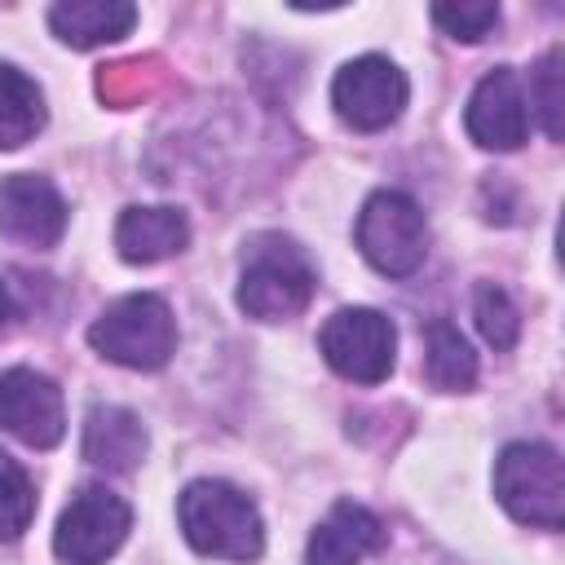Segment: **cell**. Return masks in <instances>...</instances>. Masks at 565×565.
Here are the masks:
<instances>
[{
  "mask_svg": "<svg viewBox=\"0 0 565 565\" xmlns=\"http://www.w3.org/2000/svg\"><path fill=\"white\" fill-rule=\"evenodd\" d=\"M181 534L194 552L221 561H256L265 552V521L260 508L230 481H190L177 503Z\"/></svg>",
  "mask_w": 565,
  "mask_h": 565,
  "instance_id": "cell-1",
  "label": "cell"
},
{
  "mask_svg": "<svg viewBox=\"0 0 565 565\" xmlns=\"http://www.w3.org/2000/svg\"><path fill=\"white\" fill-rule=\"evenodd\" d=\"M318 274L313 260L296 238L282 234H260L243 252V274H238V309L260 322H287L313 300Z\"/></svg>",
  "mask_w": 565,
  "mask_h": 565,
  "instance_id": "cell-2",
  "label": "cell"
},
{
  "mask_svg": "<svg viewBox=\"0 0 565 565\" xmlns=\"http://www.w3.org/2000/svg\"><path fill=\"white\" fill-rule=\"evenodd\" d=\"M88 344L132 371H159L168 366V358L177 353V318L168 309L163 296L154 291H132L124 300H115L93 327H88Z\"/></svg>",
  "mask_w": 565,
  "mask_h": 565,
  "instance_id": "cell-3",
  "label": "cell"
},
{
  "mask_svg": "<svg viewBox=\"0 0 565 565\" xmlns=\"http://www.w3.org/2000/svg\"><path fill=\"white\" fill-rule=\"evenodd\" d=\"M494 494L512 521L561 530L565 525V463L547 441H512L494 463Z\"/></svg>",
  "mask_w": 565,
  "mask_h": 565,
  "instance_id": "cell-4",
  "label": "cell"
},
{
  "mask_svg": "<svg viewBox=\"0 0 565 565\" xmlns=\"http://www.w3.org/2000/svg\"><path fill=\"white\" fill-rule=\"evenodd\" d=\"M358 247L388 278L415 274L428 256L424 207L402 190H375L358 212Z\"/></svg>",
  "mask_w": 565,
  "mask_h": 565,
  "instance_id": "cell-5",
  "label": "cell"
},
{
  "mask_svg": "<svg viewBox=\"0 0 565 565\" xmlns=\"http://www.w3.org/2000/svg\"><path fill=\"white\" fill-rule=\"evenodd\" d=\"M318 349L335 375L380 384L397 362V327L380 309H335L318 331Z\"/></svg>",
  "mask_w": 565,
  "mask_h": 565,
  "instance_id": "cell-6",
  "label": "cell"
},
{
  "mask_svg": "<svg viewBox=\"0 0 565 565\" xmlns=\"http://www.w3.org/2000/svg\"><path fill=\"white\" fill-rule=\"evenodd\" d=\"M128 525H132V512L115 490L84 486L57 516L53 552L62 565H102L106 556L119 552V543L128 539Z\"/></svg>",
  "mask_w": 565,
  "mask_h": 565,
  "instance_id": "cell-7",
  "label": "cell"
},
{
  "mask_svg": "<svg viewBox=\"0 0 565 565\" xmlns=\"http://www.w3.org/2000/svg\"><path fill=\"white\" fill-rule=\"evenodd\" d=\"M406 97H411L406 75L388 57H380V53H366V57L344 62L335 71V79H331V106L358 132L388 128L406 110Z\"/></svg>",
  "mask_w": 565,
  "mask_h": 565,
  "instance_id": "cell-8",
  "label": "cell"
},
{
  "mask_svg": "<svg viewBox=\"0 0 565 565\" xmlns=\"http://www.w3.org/2000/svg\"><path fill=\"white\" fill-rule=\"evenodd\" d=\"M0 428L13 433L18 441L49 450L62 441L66 433V411H62V388L31 371V366H13L0 375Z\"/></svg>",
  "mask_w": 565,
  "mask_h": 565,
  "instance_id": "cell-9",
  "label": "cell"
},
{
  "mask_svg": "<svg viewBox=\"0 0 565 565\" xmlns=\"http://www.w3.org/2000/svg\"><path fill=\"white\" fill-rule=\"evenodd\" d=\"M463 124L481 150H516L530 132V106H525L521 75L512 66L486 71L468 97Z\"/></svg>",
  "mask_w": 565,
  "mask_h": 565,
  "instance_id": "cell-10",
  "label": "cell"
},
{
  "mask_svg": "<svg viewBox=\"0 0 565 565\" xmlns=\"http://www.w3.org/2000/svg\"><path fill=\"white\" fill-rule=\"evenodd\" d=\"M66 230V203L49 177L13 172L0 181V234L22 247H53Z\"/></svg>",
  "mask_w": 565,
  "mask_h": 565,
  "instance_id": "cell-11",
  "label": "cell"
},
{
  "mask_svg": "<svg viewBox=\"0 0 565 565\" xmlns=\"http://www.w3.org/2000/svg\"><path fill=\"white\" fill-rule=\"evenodd\" d=\"M185 243H190V216L181 207H168V203H154V207L132 203L115 221V247L128 265L168 260V256L185 252Z\"/></svg>",
  "mask_w": 565,
  "mask_h": 565,
  "instance_id": "cell-12",
  "label": "cell"
},
{
  "mask_svg": "<svg viewBox=\"0 0 565 565\" xmlns=\"http://www.w3.org/2000/svg\"><path fill=\"white\" fill-rule=\"evenodd\" d=\"M384 543V525L375 512H366L362 503L340 499L331 508V516L309 534L305 547V565H358L362 556H371Z\"/></svg>",
  "mask_w": 565,
  "mask_h": 565,
  "instance_id": "cell-13",
  "label": "cell"
},
{
  "mask_svg": "<svg viewBox=\"0 0 565 565\" xmlns=\"http://www.w3.org/2000/svg\"><path fill=\"white\" fill-rule=\"evenodd\" d=\"M146 424L124 406H93L84 419V459L102 472H132L146 455Z\"/></svg>",
  "mask_w": 565,
  "mask_h": 565,
  "instance_id": "cell-14",
  "label": "cell"
},
{
  "mask_svg": "<svg viewBox=\"0 0 565 565\" xmlns=\"http://www.w3.org/2000/svg\"><path fill=\"white\" fill-rule=\"evenodd\" d=\"M132 22H137V4L128 0H62L49 9L53 35L71 49L115 44L132 31Z\"/></svg>",
  "mask_w": 565,
  "mask_h": 565,
  "instance_id": "cell-15",
  "label": "cell"
},
{
  "mask_svg": "<svg viewBox=\"0 0 565 565\" xmlns=\"http://www.w3.org/2000/svg\"><path fill=\"white\" fill-rule=\"evenodd\" d=\"M44 128V93L31 75L0 62V150H18Z\"/></svg>",
  "mask_w": 565,
  "mask_h": 565,
  "instance_id": "cell-16",
  "label": "cell"
},
{
  "mask_svg": "<svg viewBox=\"0 0 565 565\" xmlns=\"http://www.w3.org/2000/svg\"><path fill=\"white\" fill-rule=\"evenodd\" d=\"M424 371L428 384L441 393H463L477 384V353L472 344L450 327V322H433L428 327V353H424Z\"/></svg>",
  "mask_w": 565,
  "mask_h": 565,
  "instance_id": "cell-17",
  "label": "cell"
},
{
  "mask_svg": "<svg viewBox=\"0 0 565 565\" xmlns=\"http://www.w3.org/2000/svg\"><path fill=\"white\" fill-rule=\"evenodd\" d=\"M35 516V486L13 455L0 450V539L13 543Z\"/></svg>",
  "mask_w": 565,
  "mask_h": 565,
  "instance_id": "cell-18",
  "label": "cell"
},
{
  "mask_svg": "<svg viewBox=\"0 0 565 565\" xmlns=\"http://www.w3.org/2000/svg\"><path fill=\"white\" fill-rule=\"evenodd\" d=\"M472 318H477V331L490 349H512L521 335V313H516L512 296L494 282H481L472 291Z\"/></svg>",
  "mask_w": 565,
  "mask_h": 565,
  "instance_id": "cell-19",
  "label": "cell"
},
{
  "mask_svg": "<svg viewBox=\"0 0 565 565\" xmlns=\"http://www.w3.org/2000/svg\"><path fill=\"white\" fill-rule=\"evenodd\" d=\"M530 106L539 110V124L552 141L565 132V93H561V49H547L530 79Z\"/></svg>",
  "mask_w": 565,
  "mask_h": 565,
  "instance_id": "cell-20",
  "label": "cell"
},
{
  "mask_svg": "<svg viewBox=\"0 0 565 565\" xmlns=\"http://www.w3.org/2000/svg\"><path fill=\"white\" fill-rule=\"evenodd\" d=\"M433 22L446 31V35H455V40H468V44H477V40H486L490 31H494V22H499V4H490V0H459V4H433Z\"/></svg>",
  "mask_w": 565,
  "mask_h": 565,
  "instance_id": "cell-21",
  "label": "cell"
},
{
  "mask_svg": "<svg viewBox=\"0 0 565 565\" xmlns=\"http://www.w3.org/2000/svg\"><path fill=\"white\" fill-rule=\"evenodd\" d=\"M13 313H18V300H13V291H9V282L0 278V335L13 327Z\"/></svg>",
  "mask_w": 565,
  "mask_h": 565,
  "instance_id": "cell-22",
  "label": "cell"
}]
</instances>
